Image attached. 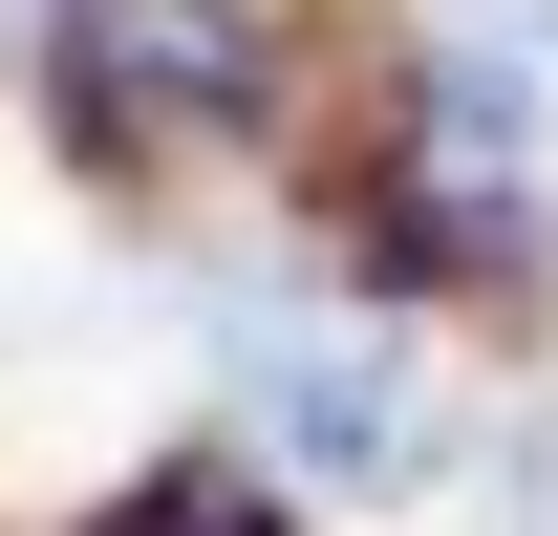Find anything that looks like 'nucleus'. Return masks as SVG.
<instances>
[{
  "instance_id": "nucleus-2",
  "label": "nucleus",
  "mask_w": 558,
  "mask_h": 536,
  "mask_svg": "<svg viewBox=\"0 0 558 536\" xmlns=\"http://www.w3.org/2000/svg\"><path fill=\"white\" fill-rule=\"evenodd\" d=\"M44 86L86 150H236L279 108V0H44Z\"/></svg>"
},
{
  "instance_id": "nucleus-3",
  "label": "nucleus",
  "mask_w": 558,
  "mask_h": 536,
  "mask_svg": "<svg viewBox=\"0 0 558 536\" xmlns=\"http://www.w3.org/2000/svg\"><path fill=\"white\" fill-rule=\"evenodd\" d=\"M86 536H279V494H258L236 451H172V472H130V494H108Z\"/></svg>"
},
{
  "instance_id": "nucleus-1",
  "label": "nucleus",
  "mask_w": 558,
  "mask_h": 536,
  "mask_svg": "<svg viewBox=\"0 0 558 536\" xmlns=\"http://www.w3.org/2000/svg\"><path fill=\"white\" fill-rule=\"evenodd\" d=\"M236 429H258L301 494L387 515V494H429V472H451V343H429L409 301H344V279L236 301Z\"/></svg>"
}]
</instances>
